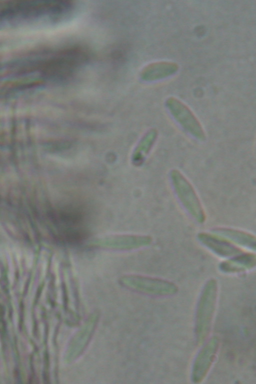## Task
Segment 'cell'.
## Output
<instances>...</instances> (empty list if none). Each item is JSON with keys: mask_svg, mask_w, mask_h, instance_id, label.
<instances>
[{"mask_svg": "<svg viewBox=\"0 0 256 384\" xmlns=\"http://www.w3.org/2000/svg\"><path fill=\"white\" fill-rule=\"evenodd\" d=\"M197 238L202 245L220 256L232 257L242 253L240 249L229 241L213 233L200 232Z\"/></svg>", "mask_w": 256, "mask_h": 384, "instance_id": "ba28073f", "label": "cell"}, {"mask_svg": "<svg viewBox=\"0 0 256 384\" xmlns=\"http://www.w3.org/2000/svg\"><path fill=\"white\" fill-rule=\"evenodd\" d=\"M166 105L175 120L186 132L200 140H206V134L200 123L185 104L174 97H169Z\"/></svg>", "mask_w": 256, "mask_h": 384, "instance_id": "8992f818", "label": "cell"}, {"mask_svg": "<svg viewBox=\"0 0 256 384\" xmlns=\"http://www.w3.org/2000/svg\"><path fill=\"white\" fill-rule=\"evenodd\" d=\"M218 286L216 280H208L200 293L196 308L195 333L198 345L208 338L211 328L217 301Z\"/></svg>", "mask_w": 256, "mask_h": 384, "instance_id": "3957f363", "label": "cell"}, {"mask_svg": "<svg viewBox=\"0 0 256 384\" xmlns=\"http://www.w3.org/2000/svg\"><path fill=\"white\" fill-rule=\"evenodd\" d=\"M255 266L256 255L252 253H242L220 264V269L228 273L242 272Z\"/></svg>", "mask_w": 256, "mask_h": 384, "instance_id": "7c38bea8", "label": "cell"}, {"mask_svg": "<svg viewBox=\"0 0 256 384\" xmlns=\"http://www.w3.org/2000/svg\"><path fill=\"white\" fill-rule=\"evenodd\" d=\"M158 136V130L152 128L142 136L136 146L132 155V162L136 166H141L152 148Z\"/></svg>", "mask_w": 256, "mask_h": 384, "instance_id": "8fae6325", "label": "cell"}, {"mask_svg": "<svg viewBox=\"0 0 256 384\" xmlns=\"http://www.w3.org/2000/svg\"><path fill=\"white\" fill-rule=\"evenodd\" d=\"M119 281L127 289L150 296H169L178 292L174 282L158 278L130 274L121 276Z\"/></svg>", "mask_w": 256, "mask_h": 384, "instance_id": "5b68a950", "label": "cell"}, {"mask_svg": "<svg viewBox=\"0 0 256 384\" xmlns=\"http://www.w3.org/2000/svg\"><path fill=\"white\" fill-rule=\"evenodd\" d=\"M73 6L66 1H15L4 4L0 12L4 28H42L70 18Z\"/></svg>", "mask_w": 256, "mask_h": 384, "instance_id": "6da1fadb", "label": "cell"}, {"mask_svg": "<svg viewBox=\"0 0 256 384\" xmlns=\"http://www.w3.org/2000/svg\"><path fill=\"white\" fill-rule=\"evenodd\" d=\"M213 234L225 238L243 246L256 250V236L248 232L230 228H218L212 230Z\"/></svg>", "mask_w": 256, "mask_h": 384, "instance_id": "4fadbf2b", "label": "cell"}, {"mask_svg": "<svg viewBox=\"0 0 256 384\" xmlns=\"http://www.w3.org/2000/svg\"><path fill=\"white\" fill-rule=\"evenodd\" d=\"M170 176L174 192L184 208L198 223L203 224L206 219V214L192 185L176 169L171 170Z\"/></svg>", "mask_w": 256, "mask_h": 384, "instance_id": "277c9868", "label": "cell"}, {"mask_svg": "<svg viewBox=\"0 0 256 384\" xmlns=\"http://www.w3.org/2000/svg\"><path fill=\"white\" fill-rule=\"evenodd\" d=\"M219 345V338L213 336L198 353L192 368L191 379L194 383H200L205 378L214 360Z\"/></svg>", "mask_w": 256, "mask_h": 384, "instance_id": "52a82bcc", "label": "cell"}, {"mask_svg": "<svg viewBox=\"0 0 256 384\" xmlns=\"http://www.w3.org/2000/svg\"><path fill=\"white\" fill-rule=\"evenodd\" d=\"M178 70L176 63L170 62H158L146 66L142 70L140 76L142 80L152 82L168 77Z\"/></svg>", "mask_w": 256, "mask_h": 384, "instance_id": "30bf717a", "label": "cell"}, {"mask_svg": "<svg viewBox=\"0 0 256 384\" xmlns=\"http://www.w3.org/2000/svg\"><path fill=\"white\" fill-rule=\"evenodd\" d=\"M152 242V238L150 236L124 234L113 236L108 243L113 248L126 252L146 247Z\"/></svg>", "mask_w": 256, "mask_h": 384, "instance_id": "9c48e42d", "label": "cell"}, {"mask_svg": "<svg viewBox=\"0 0 256 384\" xmlns=\"http://www.w3.org/2000/svg\"><path fill=\"white\" fill-rule=\"evenodd\" d=\"M80 64L77 52L68 50L22 60L13 64V72L22 84H41L68 74Z\"/></svg>", "mask_w": 256, "mask_h": 384, "instance_id": "7a4b0ae2", "label": "cell"}]
</instances>
